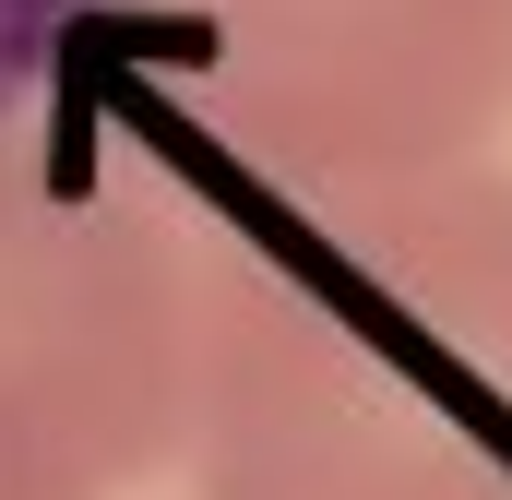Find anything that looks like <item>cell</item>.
<instances>
[{
	"label": "cell",
	"instance_id": "6da1fadb",
	"mask_svg": "<svg viewBox=\"0 0 512 500\" xmlns=\"http://www.w3.org/2000/svg\"><path fill=\"white\" fill-rule=\"evenodd\" d=\"M191 500H512V167L203 227Z\"/></svg>",
	"mask_w": 512,
	"mask_h": 500
},
{
	"label": "cell",
	"instance_id": "7a4b0ae2",
	"mask_svg": "<svg viewBox=\"0 0 512 500\" xmlns=\"http://www.w3.org/2000/svg\"><path fill=\"white\" fill-rule=\"evenodd\" d=\"M262 203L465 167L512 120V0H96Z\"/></svg>",
	"mask_w": 512,
	"mask_h": 500
},
{
	"label": "cell",
	"instance_id": "3957f363",
	"mask_svg": "<svg viewBox=\"0 0 512 500\" xmlns=\"http://www.w3.org/2000/svg\"><path fill=\"white\" fill-rule=\"evenodd\" d=\"M203 227L108 155L0 120V453L120 489L179 453Z\"/></svg>",
	"mask_w": 512,
	"mask_h": 500
},
{
	"label": "cell",
	"instance_id": "277c9868",
	"mask_svg": "<svg viewBox=\"0 0 512 500\" xmlns=\"http://www.w3.org/2000/svg\"><path fill=\"white\" fill-rule=\"evenodd\" d=\"M96 24V0H0V120L60 72V48Z\"/></svg>",
	"mask_w": 512,
	"mask_h": 500
},
{
	"label": "cell",
	"instance_id": "5b68a950",
	"mask_svg": "<svg viewBox=\"0 0 512 500\" xmlns=\"http://www.w3.org/2000/svg\"><path fill=\"white\" fill-rule=\"evenodd\" d=\"M0 500H96V489H72V477H48V465H24V453H0Z\"/></svg>",
	"mask_w": 512,
	"mask_h": 500
}]
</instances>
